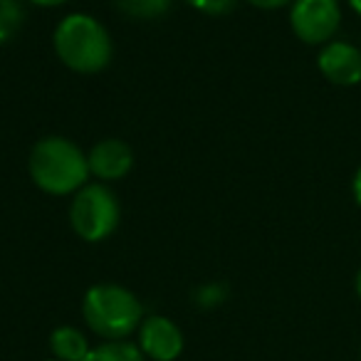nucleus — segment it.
Masks as SVG:
<instances>
[{"label": "nucleus", "instance_id": "20", "mask_svg": "<svg viewBox=\"0 0 361 361\" xmlns=\"http://www.w3.org/2000/svg\"><path fill=\"white\" fill-rule=\"evenodd\" d=\"M47 361H60V359H47Z\"/></svg>", "mask_w": 361, "mask_h": 361}, {"label": "nucleus", "instance_id": "15", "mask_svg": "<svg viewBox=\"0 0 361 361\" xmlns=\"http://www.w3.org/2000/svg\"><path fill=\"white\" fill-rule=\"evenodd\" d=\"M250 6L260 8V11H277V8H285L290 6L292 0H247Z\"/></svg>", "mask_w": 361, "mask_h": 361}, {"label": "nucleus", "instance_id": "14", "mask_svg": "<svg viewBox=\"0 0 361 361\" xmlns=\"http://www.w3.org/2000/svg\"><path fill=\"white\" fill-rule=\"evenodd\" d=\"M186 6H191L193 11L203 13V16L211 18H223L228 16L231 11H235L238 0H183Z\"/></svg>", "mask_w": 361, "mask_h": 361}, {"label": "nucleus", "instance_id": "18", "mask_svg": "<svg viewBox=\"0 0 361 361\" xmlns=\"http://www.w3.org/2000/svg\"><path fill=\"white\" fill-rule=\"evenodd\" d=\"M349 6H351V11H354L356 16H361V0H349Z\"/></svg>", "mask_w": 361, "mask_h": 361}, {"label": "nucleus", "instance_id": "2", "mask_svg": "<svg viewBox=\"0 0 361 361\" xmlns=\"http://www.w3.org/2000/svg\"><path fill=\"white\" fill-rule=\"evenodd\" d=\"M55 55L67 70L77 75H99L114 57L111 35L90 13H70L52 32Z\"/></svg>", "mask_w": 361, "mask_h": 361}, {"label": "nucleus", "instance_id": "16", "mask_svg": "<svg viewBox=\"0 0 361 361\" xmlns=\"http://www.w3.org/2000/svg\"><path fill=\"white\" fill-rule=\"evenodd\" d=\"M351 191H354V201L361 206V169L356 171V176H354V183H351Z\"/></svg>", "mask_w": 361, "mask_h": 361}, {"label": "nucleus", "instance_id": "11", "mask_svg": "<svg viewBox=\"0 0 361 361\" xmlns=\"http://www.w3.org/2000/svg\"><path fill=\"white\" fill-rule=\"evenodd\" d=\"M85 361H144V354L136 344L121 339V341H106L99 344L87 354Z\"/></svg>", "mask_w": 361, "mask_h": 361}, {"label": "nucleus", "instance_id": "6", "mask_svg": "<svg viewBox=\"0 0 361 361\" xmlns=\"http://www.w3.org/2000/svg\"><path fill=\"white\" fill-rule=\"evenodd\" d=\"M139 349L154 361H176L183 351V334L169 317L151 314L139 326Z\"/></svg>", "mask_w": 361, "mask_h": 361}, {"label": "nucleus", "instance_id": "1", "mask_svg": "<svg viewBox=\"0 0 361 361\" xmlns=\"http://www.w3.org/2000/svg\"><path fill=\"white\" fill-rule=\"evenodd\" d=\"M27 173L47 196H75L90 183L87 154L67 136H45L30 149Z\"/></svg>", "mask_w": 361, "mask_h": 361}, {"label": "nucleus", "instance_id": "9", "mask_svg": "<svg viewBox=\"0 0 361 361\" xmlns=\"http://www.w3.org/2000/svg\"><path fill=\"white\" fill-rule=\"evenodd\" d=\"M50 351L60 361H85L90 354V341L75 326H57L50 334Z\"/></svg>", "mask_w": 361, "mask_h": 361}, {"label": "nucleus", "instance_id": "10", "mask_svg": "<svg viewBox=\"0 0 361 361\" xmlns=\"http://www.w3.org/2000/svg\"><path fill=\"white\" fill-rule=\"evenodd\" d=\"M173 0H114L116 11L131 20H156L171 11Z\"/></svg>", "mask_w": 361, "mask_h": 361}, {"label": "nucleus", "instance_id": "12", "mask_svg": "<svg viewBox=\"0 0 361 361\" xmlns=\"http://www.w3.org/2000/svg\"><path fill=\"white\" fill-rule=\"evenodd\" d=\"M25 23L20 0H0V45L11 42Z\"/></svg>", "mask_w": 361, "mask_h": 361}, {"label": "nucleus", "instance_id": "13", "mask_svg": "<svg viewBox=\"0 0 361 361\" xmlns=\"http://www.w3.org/2000/svg\"><path fill=\"white\" fill-rule=\"evenodd\" d=\"M228 295H231L228 285H223V282H206V285L196 287L193 302L198 307H203V310H213V307H221L228 300Z\"/></svg>", "mask_w": 361, "mask_h": 361}, {"label": "nucleus", "instance_id": "19", "mask_svg": "<svg viewBox=\"0 0 361 361\" xmlns=\"http://www.w3.org/2000/svg\"><path fill=\"white\" fill-rule=\"evenodd\" d=\"M356 295H359V300H361V270H359V275H356Z\"/></svg>", "mask_w": 361, "mask_h": 361}, {"label": "nucleus", "instance_id": "17", "mask_svg": "<svg viewBox=\"0 0 361 361\" xmlns=\"http://www.w3.org/2000/svg\"><path fill=\"white\" fill-rule=\"evenodd\" d=\"M32 6H40V8H57V6H65L70 0H30Z\"/></svg>", "mask_w": 361, "mask_h": 361}, {"label": "nucleus", "instance_id": "4", "mask_svg": "<svg viewBox=\"0 0 361 361\" xmlns=\"http://www.w3.org/2000/svg\"><path fill=\"white\" fill-rule=\"evenodd\" d=\"M121 218V206L109 183H87L72 196L70 228L85 243H102L114 235Z\"/></svg>", "mask_w": 361, "mask_h": 361}, {"label": "nucleus", "instance_id": "8", "mask_svg": "<svg viewBox=\"0 0 361 361\" xmlns=\"http://www.w3.org/2000/svg\"><path fill=\"white\" fill-rule=\"evenodd\" d=\"M319 72L339 87H351L361 82V50L349 42H326L317 57Z\"/></svg>", "mask_w": 361, "mask_h": 361}, {"label": "nucleus", "instance_id": "5", "mask_svg": "<svg viewBox=\"0 0 361 361\" xmlns=\"http://www.w3.org/2000/svg\"><path fill=\"white\" fill-rule=\"evenodd\" d=\"M290 25L307 45H326L341 25L339 0H292Z\"/></svg>", "mask_w": 361, "mask_h": 361}, {"label": "nucleus", "instance_id": "3", "mask_svg": "<svg viewBox=\"0 0 361 361\" xmlns=\"http://www.w3.org/2000/svg\"><path fill=\"white\" fill-rule=\"evenodd\" d=\"M82 317L94 334L106 341H121L134 334L144 322L139 297L114 282H102L87 290L82 300Z\"/></svg>", "mask_w": 361, "mask_h": 361}, {"label": "nucleus", "instance_id": "7", "mask_svg": "<svg viewBox=\"0 0 361 361\" xmlns=\"http://www.w3.org/2000/svg\"><path fill=\"white\" fill-rule=\"evenodd\" d=\"M87 164H90V173L99 183H114V180H121L131 173L134 151L126 141L109 136V139H102L92 146L87 154Z\"/></svg>", "mask_w": 361, "mask_h": 361}]
</instances>
